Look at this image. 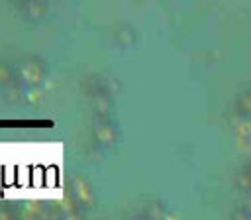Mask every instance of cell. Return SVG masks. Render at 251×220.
I'll return each instance as SVG.
<instances>
[{"instance_id": "6da1fadb", "label": "cell", "mask_w": 251, "mask_h": 220, "mask_svg": "<svg viewBox=\"0 0 251 220\" xmlns=\"http://www.w3.org/2000/svg\"><path fill=\"white\" fill-rule=\"evenodd\" d=\"M239 108H241L243 112H251V94L239 96Z\"/></svg>"}]
</instances>
